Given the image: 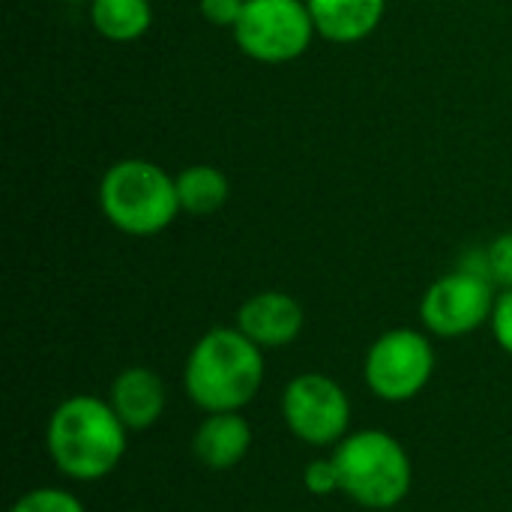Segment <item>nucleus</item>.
I'll list each match as a JSON object with an SVG mask.
<instances>
[{
	"instance_id": "obj_1",
	"label": "nucleus",
	"mask_w": 512,
	"mask_h": 512,
	"mask_svg": "<svg viewBox=\"0 0 512 512\" xmlns=\"http://www.w3.org/2000/svg\"><path fill=\"white\" fill-rule=\"evenodd\" d=\"M129 429L120 423L108 399L69 396L45 426V450L54 468L75 483H96L114 474L126 456Z\"/></svg>"
},
{
	"instance_id": "obj_2",
	"label": "nucleus",
	"mask_w": 512,
	"mask_h": 512,
	"mask_svg": "<svg viewBox=\"0 0 512 512\" xmlns=\"http://www.w3.org/2000/svg\"><path fill=\"white\" fill-rule=\"evenodd\" d=\"M264 387V351L237 327L207 330L183 366V390L204 414L243 411Z\"/></svg>"
},
{
	"instance_id": "obj_3",
	"label": "nucleus",
	"mask_w": 512,
	"mask_h": 512,
	"mask_svg": "<svg viewBox=\"0 0 512 512\" xmlns=\"http://www.w3.org/2000/svg\"><path fill=\"white\" fill-rule=\"evenodd\" d=\"M330 459L339 474V492L366 510L390 512L411 492V456L390 432H351L336 444V453Z\"/></svg>"
},
{
	"instance_id": "obj_4",
	"label": "nucleus",
	"mask_w": 512,
	"mask_h": 512,
	"mask_svg": "<svg viewBox=\"0 0 512 512\" xmlns=\"http://www.w3.org/2000/svg\"><path fill=\"white\" fill-rule=\"evenodd\" d=\"M99 207L102 216L129 237H156L183 213L177 177L141 156L120 159L102 174Z\"/></svg>"
},
{
	"instance_id": "obj_5",
	"label": "nucleus",
	"mask_w": 512,
	"mask_h": 512,
	"mask_svg": "<svg viewBox=\"0 0 512 512\" xmlns=\"http://www.w3.org/2000/svg\"><path fill=\"white\" fill-rule=\"evenodd\" d=\"M231 33L246 57L270 66L303 57L318 36L306 0H246Z\"/></svg>"
},
{
	"instance_id": "obj_6",
	"label": "nucleus",
	"mask_w": 512,
	"mask_h": 512,
	"mask_svg": "<svg viewBox=\"0 0 512 512\" xmlns=\"http://www.w3.org/2000/svg\"><path fill=\"white\" fill-rule=\"evenodd\" d=\"M363 375L366 387L381 402L402 405L417 399L435 375V348L429 333L411 327L381 333L366 351Z\"/></svg>"
},
{
	"instance_id": "obj_7",
	"label": "nucleus",
	"mask_w": 512,
	"mask_h": 512,
	"mask_svg": "<svg viewBox=\"0 0 512 512\" xmlns=\"http://www.w3.org/2000/svg\"><path fill=\"white\" fill-rule=\"evenodd\" d=\"M495 282L471 267H459L432 282L420 300V321L429 336L462 339L492 321L498 294Z\"/></svg>"
},
{
	"instance_id": "obj_8",
	"label": "nucleus",
	"mask_w": 512,
	"mask_h": 512,
	"mask_svg": "<svg viewBox=\"0 0 512 512\" xmlns=\"http://www.w3.org/2000/svg\"><path fill=\"white\" fill-rule=\"evenodd\" d=\"M282 420L309 447H336L351 426V399L324 372H303L282 390Z\"/></svg>"
},
{
	"instance_id": "obj_9",
	"label": "nucleus",
	"mask_w": 512,
	"mask_h": 512,
	"mask_svg": "<svg viewBox=\"0 0 512 512\" xmlns=\"http://www.w3.org/2000/svg\"><path fill=\"white\" fill-rule=\"evenodd\" d=\"M306 312L285 291H258L237 309V330L252 339L261 351L285 348L303 333Z\"/></svg>"
},
{
	"instance_id": "obj_10",
	"label": "nucleus",
	"mask_w": 512,
	"mask_h": 512,
	"mask_svg": "<svg viewBox=\"0 0 512 512\" xmlns=\"http://www.w3.org/2000/svg\"><path fill=\"white\" fill-rule=\"evenodd\" d=\"M108 405L129 432H147L162 420L168 408V390L153 369L129 366L111 381Z\"/></svg>"
},
{
	"instance_id": "obj_11",
	"label": "nucleus",
	"mask_w": 512,
	"mask_h": 512,
	"mask_svg": "<svg viewBox=\"0 0 512 512\" xmlns=\"http://www.w3.org/2000/svg\"><path fill=\"white\" fill-rule=\"evenodd\" d=\"M252 450V429L240 411L207 414L192 435V453L207 471H231Z\"/></svg>"
},
{
	"instance_id": "obj_12",
	"label": "nucleus",
	"mask_w": 512,
	"mask_h": 512,
	"mask_svg": "<svg viewBox=\"0 0 512 512\" xmlns=\"http://www.w3.org/2000/svg\"><path fill=\"white\" fill-rule=\"evenodd\" d=\"M321 39L354 45L369 39L387 12V0H306Z\"/></svg>"
},
{
	"instance_id": "obj_13",
	"label": "nucleus",
	"mask_w": 512,
	"mask_h": 512,
	"mask_svg": "<svg viewBox=\"0 0 512 512\" xmlns=\"http://www.w3.org/2000/svg\"><path fill=\"white\" fill-rule=\"evenodd\" d=\"M231 195V183L216 165H189L177 174V198L180 210L189 216H216Z\"/></svg>"
},
{
	"instance_id": "obj_14",
	"label": "nucleus",
	"mask_w": 512,
	"mask_h": 512,
	"mask_svg": "<svg viewBox=\"0 0 512 512\" xmlns=\"http://www.w3.org/2000/svg\"><path fill=\"white\" fill-rule=\"evenodd\" d=\"M90 24L108 42H135L153 24L150 0H90Z\"/></svg>"
},
{
	"instance_id": "obj_15",
	"label": "nucleus",
	"mask_w": 512,
	"mask_h": 512,
	"mask_svg": "<svg viewBox=\"0 0 512 512\" xmlns=\"http://www.w3.org/2000/svg\"><path fill=\"white\" fill-rule=\"evenodd\" d=\"M9 512H87L84 504L66 492V489H57V486H42V489H33V492H24Z\"/></svg>"
},
{
	"instance_id": "obj_16",
	"label": "nucleus",
	"mask_w": 512,
	"mask_h": 512,
	"mask_svg": "<svg viewBox=\"0 0 512 512\" xmlns=\"http://www.w3.org/2000/svg\"><path fill=\"white\" fill-rule=\"evenodd\" d=\"M486 270H489V279L498 285V288H512V231L510 234H501L495 237L486 249Z\"/></svg>"
},
{
	"instance_id": "obj_17",
	"label": "nucleus",
	"mask_w": 512,
	"mask_h": 512,
	"mask_svg": "<svg viewBox=\"0 0 512 512\" xmlns=\"http://www.w3.org/2000/svg\"><path fill=\"white\" fill-rule=\"evenodd\" d=\"M303 486L306 492L318 495V498H327L333 492H339V474H336V465L333 459H315L303 468Z\"/></svg>"
},
{
	"instance_id": "obj_18",
	"label": "nucleus",
	"mask_w": 512,
	"mask_h": 512,
	"mask_svg": "<svg viewBox=\"0 0 512 512\" xmlns=\"http://www.w3.org/2000/svg\"><path fill=\"white\" fill-rule=\"evenodd\" d=\"M198 9H201L207 24L234 30L243 9H246V0H198Z\"/></svg>"
},
{
	"instance_id": "obj_19",
	"label": "nucleus",
	"mask_w": 512,
	"mask_h": 512,
	"mask_svg": "<svg viewBox=\"0 0 512 512\" xmlns=\"http://www.w3.org/2000/svg\"><path fill=\"white\" fill-rule=\"evenodd\" d=\"M489 327H492L495 342L512 357V288H504L498 294V303H495V312H492Z\"/></svg>"
},
{
	"instance_id": "obj_20",
	"label": "nucleus",
	"mask_w": 512,
	"mask_h": 512,
	"mask_svg": "<svg viewBox=\"0 0 512 512\" xmlns=\"http://www.w3.org/2000/svg\"><path fill=\"white\" fill-rule=\"evenodd\" d=\"M60 3H90V0H60Z\"/></svg>"
}]
</instances>
